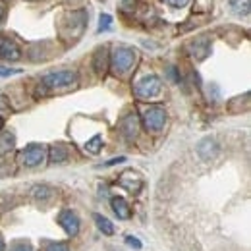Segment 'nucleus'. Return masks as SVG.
I'll return each mask as SVG.
<instances>
[{
  "instance_id": "nucleus-27",
  "label": "nucleus",
  "mask_w": 251,
  "mask_h": 251,
  "mask_svg": "<svg viewBox=\"0 0 251 251\" xmlns=\"http://www.w3.org/2000/svg\"><path fill=\"white\" fill-rule=\"evenodd\" d=\"M2 18H4V8L0 6V22H2Z\"/></svg>"
},
{
  "instance_id": "nucleus-8",
  "label": "nucleus",
  "mask_w": 251,
  "mask_h": 251,
  "mask_svg": "<svg viewBox=\"0 0 251 251\" xmlns=\"http://www.w3.org/2000/svg\"><path fill=\"white\" fill-rule=\"evenodd\" d=\"M120 186L126 188L127 191H131V193H137L141 189V186H143V180L133 170H126L124 174L120 176Z\"/></svg>"
},
{
  "instance_id": "nucleus-7",
  "label": "nucleus",
  "mask_w": 251,
  "mask_h": 251,
  "mask_svg": "<svg viewBox=\"0 0 251 251\" xmlns=\"http://www.w3.org/2000/svg\"><path fill=\"white\" fill-rule=\"evenodd\" d=\"M58 222H60V226H62L70 236H75L77 230H79V219L75 217L74 211H68V209L62 211V213L58 215Z\"/></svg>"
},
{
  "instance_id": "nucleus-13",
  "label": "nucleus",
  "mask_w": 251,
  "mask_h": 251,
  "mask_svg": "<svg viewBox=\"0 0 251 251\" xmlns=\"http://www.w3.org/2000/svg\"><path fill=\"white\" fill-rule=\"evenodd\" d=\"M14 145H16V137H14V133H10V131H2V133H0V155L10 153V151L14 149Z\"/></svg>"
},
{
  "instance_id": "nucleus-4",
  "label": "nucleus",
  "mask_w": 251,
  "mask_h": 251,
  "mask_svg": "<svg viewBox=\"0 0 251 251\" xmlns=\"http://www.w3.org/2000/svg\"><path fill=\"white\" fill-rule=\"evenodd\" d=\"M164 122H166V112L160 106H151L143 114V124L151 131H160L164 127Z\"/></svg>"
},
{
  "instance_id": "nucleus-21",
  "label": "nucleus",
  "mask_w": 251,
  "mask_h": 251,
  "mask_svg": "<svg viewBox=\"0 0 251 251\" xmlns=\"http://www.w3.org/2000/svg\"><path fill=\"white\" fill-rule=\"evenodd\" d=\"M47 251H70V250H68V246L62 244V242H54V244H50L47 248Z\"/></svg>"
},
{
  "instance_id": "nucleus-15",
  "label": "nucleus",
  "mask_w": 251,
  "mask_h": 251,
  "mask_svg": "<svg viewBox=\"0 0 251 251\" xmlns=\"http://www.w3.org/2000/svg\"><path fill=\"white\" fill-rule=\"evenodd\" d=\"M95 222H97L99 230H100L104 236H112V234H114V226H112V222L106 219V217H102V215H95Z\"/></svg>"
},
{
  "instance_id": "nucleus-14",
  "label": "nucleus",
  "mask_w": 251,
  "mask_h": 251,
  "mask_svg": "<svg viewBox=\"0 0 251 251\" xmlns=\"http://www.w3.org/2000/svg\"><path fill=\"white\" fill-rule=\"evenodd\" d=\"M49 158H50V162H64L68 158V149L64 145H54L49 151Z\"/></svg>"
},
{
  "instance_id": "nucleus-3",
  "label": "nucleus",
  "mask_w": 251,
  "mask_h": 251,
  "mask_svg": "<svg viewBox=\"0 0 251 251\" xmlns=\"http://www.w3.org/2000/svg\"><path fill=\"white\" fill-rule=\"evenodd\" d=\"M135 62V52L131 49H126V47H120L112 52V68L116 74H124L127 72Z\"/></svg>"
},
{
  "instance_id": "nucleus-24",
  "label": "nucleus",
  "mask_w": 251,
  "mask_h": 251,
  "mask_svg": "<svg viewBox=\"0 0 251 251\" xmlns=\"http://www.w3.org/2000/svg\"><path fill=\"white\" fill-rule=\"evenodd\" d=\"M166 2H168L172 8H184L189 0H166Z\"/></svg>"
},
{
  "instance_id": "nucleus-25",
  "label": "nucleus",
  "mask_w": 251,
  "mask_h": 251,
  "mask_svg": "<svg viewBox=\"0 0 251 251\" xmlns=\"http://www.w3.org/2000/svg\"><path fill=\"white\" fill-rule=\"evenodd\" d=\"M18 72H20V70H8V68H2V66H0V75H4V77H6V75H12V74H18Z\"/></svg>"
},
{
  "instance_id": "nucleus-16",
  "label": "nucleus",
  "mask_w": 251,
  "mask_h": 251,
  "mask_svg": "<svg viewBox=\"0 0 251 251\" xmlns=\"http://www.w3.org/2000/svg\"><path fill=\"white\" fill-rule=\"evenodd\" d=\"M230 6L238 16L250 14V0H230Z\"/></svg>"
},
{
  "instance_id": "nucleus-17",
  "label": "nucleus",
  "mask_w": 251,
  "mask_h": 251,
  "mask_svg": "<svg viewBox=\"0 0 251 251\" xmlns=\"http://www.w3.org/2000/svg\"><path fill=\"white\" fill-rule=\"evenodd\" d=\"M191 50H193V56H197L199 60H203L207 56V52H209V43L207 41H199V43H195L191 47Z\"/></svg>"
},
{
  "instance_id": "nucleus-10",
  "label": "nucleus",
  "mask_w": 251,
  "mask_h": 251,
  "mask_svg": "<svg viewBox=\"0 0 251 251\" xmlns=\"http://www.w3.org/2000/svg\"><path fill=\"white\" fill-rule=\"evenodd\" d=\"M93 68L95 72L100 74V75L106 74V68H108V50H106V47L97 49V52L93 56Z\"/></svg>"
},
{
  "instance_id": "nucleus-18",
  "label": "nucleus",
  "mask_w": 251,
  "mask_h": 251,
  "mask_svg": "<svg viewBox=\"0 0 251 251\" xmlns=\"http://www.w3.org/2000/svg\"><path fill=\"white\" fill-rule=\"evenodd\" d=\"M85 149H87L91 155H97V153L102 149V137H100V135H95L93 139H89V141L85 143Z\"/></svg>"
},
{
  "instance_id": "nucleus-11",
  "label": "nucleus",
  "mask_w": 251,
  "mask_h": 251,
  "mask_svg": "<svg viewBox=\"0 0 251 251\" xmlns=\"http://www.w3.org/2000/svg\"><path fill=\"white\" fill-rule=\"evenodd\" d=\"M122 129H124L126 137H135L137 135V129H139V120H137V116L135 114H129V116H126L124 122H122Z\"/></svg>"
},
{
  "instance_id": "nucleus-5",
  "label": "nucleus",
  "mask_w": 251,
  "mask_h": 251,
  "mask_svg": "<svg viewBox=\"0 0 251 251\" xmlns=\"http://www.w3.org/2000/svg\"><path fill=\"white\" fill-rule=\"evenodd\" d=\"M45 155H47V151H45V147L43 145H29L24 153H22V160H24V164L25 166H39L43 160H45Z\"/></svg>"
},
{
  "instance_id": "nucleus-19",
  "label": "nucleus",
  "mask_w": 251,
  "mask_h": 251,
  "mask_svg": "<svg viewBox=\"0 0 251 251\" xmlns=\"http://www.w3.org/2000/svg\"><path fill=\"white\" fill-rule=\"evenodd\" d=\"M54 191L49 188V186H37V188H33L31 195L35 199H47V197H50Z\"/></svg>"
},
{
  "instance_id": "nucleus-20",
  "label": "nucleus",
  "mask_w": 251,
  "mask_h": 251,
  "mask_svg": "<svg viewBox=\"0 0 251 251\" xmlns=\"http://www.w3.org/2000/svg\"><path fill=\"white\" fill-rule=\"evenodd\" d=\"M110 22H112V18H110L108 14L100 16V25H99V31H106V29L110 27Z\"/></svg>"
},
{
  "instance_id": "nucleus-2",
  "label": "nucleus",
  "mask_w": 251,
  "mask_h": 251,
  "mask_svg": "<svg viewBox=\"0 0 251 251\" xmlns=\"http://www.w3.org/2000/svg\"><path fill=\"white\" fill-rule=\"evenodd\" d=\"M160 89H162V81L157 75H147V77L139 79L133 87V91L139 99H153L160 93Z\"/></svg>"
},
{
  "instance_id": "nucleus-22",
  "label": "nucleus",
  "mask_w": 251,
  "mask_h": 251,
  "mask_svg": "<svg viewBox=\"0 0 251 251\" xmlns=\"http://www.w3.org/2000/svg\"><path fill=\"white\" fill-rule=\"evenodd\" d=\"M10 251H33V250L29 244H25V242H18V244L12 246V250Z\"/></svg>"
},
{
  "instance_id": "nucleus-9",
  "label": "nucleus",
  "mask_w": 251,
  "mask_h": 251,
  "mask_svg": "<svg viewBox=\"0 0 251 251\" xmlns=\"http://www.w3.org/2000/svg\"><path fill=\"white\" fill-rule=\"evenodd\" d=\"M197 153H199V157L203 158V160H211V158L219 153V145H217L215 139L205 137V139L197 145Z\"/></svg>"
},
{
  "instance_id": "nucleus-12",
  "label": "nucleus",
  "mask_w": 251,
  "mask_h": 251,
  "mask_svg": "<svg viewBox=\"0 0 251 251\" xmlns=\"http://www.w3.org/2000/svg\"><path fill=\"white\" fill-rule=\"evenodd\" d=\"M110 205H112V211H114V215L118 217V219H129V207H127V203H126L122 197H114L112 201H110Z\"/></svg>"
},
{
  "instance_id": "nucleus-26",
  "label": "nucleus",
  "mask_w": 251,
  "mask_h": 251,
  "mask_svg": "<svg viewBox=\"0 0 251 251\" xmlns=\"http://www.w3.org/2000/svg\"><path fill=\"white\" fill-rule=\"evenodd\" d=\"M126 158L124 157H118V158H112V160H108L106 162V166H112V164H118V162H124Z\"/></svg>"
},
{
  "instance_id": "nucleus-28",
  "label": "nucleus",
  "mask_w": 251,
  "mask_h": 251,
  "mask_svg": "<svg viewBox=\"0 0 251 251\" xmlns=\"http://www.w3.org/2000/svg\"><path fill=\"white\" fill-rule=\"evenodd\" d=\"M4 250H6V248H4V242L0 240V251H4Z\"/></svg>"
},
{
  "instance_id": "nucleus-6",
  "label": "nucleus",
  "mask_w": 251,
  "mask_h": 251,
  "mask_svg": "<svg viewBox=\"0 0 251 251\" xmlns=\"http://www.w3.org/2000/svg\"><path fill=\"white\" fill-rule=\"evenodd\" d=\"M0 58H4V60H20L22 58V50L14 41L0 37Z\"/></svg>"
},
{
  "instance_id": "nucleus-23",
  "label": "nucleus",
  "mask_w": 251,
  "mask_h": 251,
  "mask_svg": "<svg viewBox=\"0 0 251 251\" xmlns=\"http://www.w3.org/2000/svg\"><path fill=\"white\" fill-rule=\"evenodd\" d=\"M126 242H127L131 248H135V250H139V248H141V242H139L137 238H133V236H127V238H126Z\"/></svg>"
},
{
  "instance_id": "nucleus-29",
  "label": "nucleus",
  "mask_w": 251,
  "mask_h": 251,
  "mask_svg": "<svg viewBox=\"0 0 251 251\" xmlns=\"http://www.w3.org/2000/svg\"><path fill=\"white\" fill-rule=\"evenodd\" d=\"M0 127H2V118H0Z\"/></svg>"
},
{
  "instance_id": "nucleus-1",
  "label": "nucleus",
  "mask_w": 251,
  "mask_h": 251,
  "mask_svg": "<svg viewBox=\"0 0 251 251\" xmlns=\"http://www.w3.org/2000/svg\"><path fill=\"white\" fill-rule=\"evenodd\" d=\"M75 81H77V75L74 72H68V70L52 72V74L43 77V85L49 87V89H66V87L75 85Z\"/></svg>"
}]
</instances>
